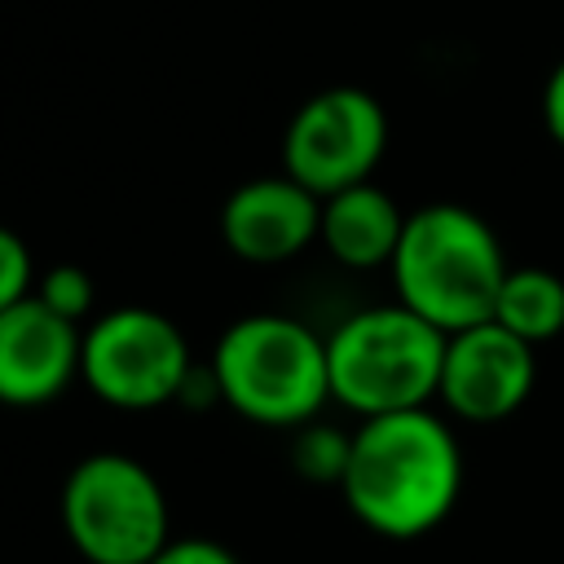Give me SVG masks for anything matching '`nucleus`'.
I'll return each instance as SVG.
<instances>
[{"mask_svg":"<svg viewBox=\"0 0 564 564\" xmlns=\"http://www.w3.org/2000/svg\"><path fill=\"white\" fill-rule=\"evenodd\" d=\"M35 260H31V247L9 229L0 225V313L13 308L18 300H26L35 291Z\"/></svg>","mask_w":564,"mask_h":564,"instance_id":"2eb2a0df","label":"nucleus"},{"mask_svg":"<svg viewBox=\"0 0 564 564\" xmlns=\"http://www.w3.org/2000/svg\"><path fill=\"white\" fill-rule=\"evenodd\" d=\"M445 330L423 322L401 300L348 313L326 335L330 401L357 419L423 410L441 392Z\"/></svg>","mask_w":564,"mask_h":564,"instance_id":"20e7f679","label":"nucleus"},{"mask_svg":"<svg viewBox=\"0 0 564 564\" xmlns=\"http://www.w3.org/2000/svg\"><path fill=\"white\" fill-rule=\"evenodd\" d=\"M194 366L185 330L141 304L106 308L84 326L79 383L115 410L176 405V392Z\"/></svg>","mask_w":564,"mask_h":564,"instance_id":"423d86ee","label":"nucleus"},{"mask_svg":"<svg viewBox=\"0 0 564 564\" xmlns=\"http://www.w3.org/2000/svg\"><path fill=\"white\" fill-rule=\"evenodd\" d=\"M458 489L463 449L454 427L432 405L375 414L352 427L339 494L370 533L392 542L423 538L454 511Z\"/></svg>","mask_w":564,"mask_h":564,"instance_id":"f257e3e1","label":"nucleus"},{"mask_svg":"<svg viewBox=\"0 0 564 564\" xmlns=\"http://www.w3.org/2000/svg\"><path fill=\"white\" fill-rule=\"evenodd\" d=\"M538 379V352L507 326L476 322L445 339L441 366V405L463 423H502L511 419Z\"/></svg>","mask_w":564,"mask_h":564,"instance_id":"6e6552de","label":"nucleus"},{"mask_svg":"<svg viewBox=\"0 0 564 564\" xmlns=\"http://www.w3.org/2000/svg\"><path fill=\"white\" fill-rule=\"evenodd\" d=\"M220 405L260 427H304L330 401L326 335L286 313H247L212 348Z\"/></svg>","mask_w":564,"mask_h":564,"instance_id":"7ed1b4c3","label":"nucleus"},{"mask_svg":"<svg viewBox=\"0 0 564 564\" xmlns=\"http://www.w3.org/2000/svg\"><path fill=\"white\" fill-rule=\"evenodd\" d=\"M322 198L295 176H251L220 207V238L247 264H282L317 242Z\"/></svg>","mask_w":564,"mask_h":564,"instance_id":"9d476101","label":"nucleus"},{"mask_svg":"<svg viewBox=\"0 0 564 564\" xmlns=\"http://www.w3.org/2000/svg\"><path fill=\"white\" fill-rule=\"evenodd\" d=\"M388 273L405 308L454 335L494 317L511 264L480 212L463 203H427L405 216Z\"/></svg>","mask_w":564,"mask_h":564,"instance_id":"f03ea898","label":"nucleus"},{"mask_svg":"<svg viewBox=\"0 0 564 564\" xmlns=\"http://www.w3.org/2000/svg\"><path fill=\"white\" fill-rule=\"evenodd\" d=\"M216 401H220V388H216L212 366H207V361H194L189 375H185V383H181V392H176V405H185V410H207V405H216Z\"/></svg>","mask_w":564,"mask_h":564,"instance_id":"a211bd4d","label":"nucleus"},{"mask_svg":"<svg viewBox=\"0 0 564 564\" xmlns=\"http://www.w3.org/2000/svg\"><path fill=\"white\" fill-rule=\"evenodd\" d=\"M494 322L524 344H546L564 330V278L542 264H516L498 291Z\"/></svg>","mask_w":564,"mask_h":564,"instance_id":"f8f14e48","label":"nucleus"},{"mask_svg":"<svg viewBox=\"0 0 564 564\" xmlns=\"http://www.w3.org/2000/svg\"><path fill=\"white\" fill-rule=\"evenodd\" d=\"M348 454H352V432H344L335 423H322V419L295 427L291 467L308 485H339L344 471H348Z\"/></svg>","mask_w":564,"mask_h":564,"instance_id":"ddd939ff","label":"nucleus"},{"mask_svg":"<svg viewBox=\"0 0 564 564\" xmlns=\"http://www.w3.org/2000/svg\"><path fill=\"white\" fill-rule=\"evenodd\" d=\"M388 150V115L379 97L352 84L313 93L282 132V172L317 198L375 176Z\"/></svg>","mask_w":564,"mask_h":564,"instance_id":"0eeeda50","label":"nucleus"},{"mask_svg":"<svg viewBox=\"0 0 564 564\" xmlns=\"http://www.w3.org/2000/svg\"><path fill=\"white\" fill-rule=\"evenodd\" d=\"M542 123H546L551 141L564 150V57L551 66V75L542 84Z\"/></svg>","mask_w":564,"mask_h":564,"instance_id":"f3484780","label":"nucleus"},{"mask_svg":"<svg viewBox=\"0 0 564 564\" xmlns=\"http://www.w3.org/2000/svg\"><path fill=\"white\" fill-rule=\"evenodd\" d=\"M57 516L66 542L88 564H150L172 542L159 476L123 449L84 454L62 480Z\"/></svg>","mask_w":564,"mask_h":564,"instance_id":"39448f33","label":"nucleus"},{"mask_svg":"<svg viewBox=\"0 0 564 564\" xmlns=\"http://www.w3.org/2000/svg\"><path fill=\"white\" fill-rule=\"evenodd\" d=\"M405 216L410 212H401L388 189H379L375 181H361L322 198L317 242L344 269H383L397 256Z\"/></svg>","mask_w":564,"mask_h":564,"instance_id":"9b49d317","label":"nucleus"},{"mask_svg":"<svg viewBox=\"0 0 564 564\" xmlns=\"http://www.w3.org/2000/svg\"><path fill=\"white\" fill-rule=\"evenodd\" d=\"M150 564H242V560L212 538H172Z\"/></svg>","mask_w":564,"mask_h":564,"instance_id":"dca6fc26","label":"nucleus"},{"mask_svg":"<svg viewBox=\"0 0 564 564\" xmlns=\"http://www.w3.org/2000/svg\"><path fill=\"white\" fill-rule=\"evenodd\" d=\"M44 308H53L57 317L75 322V326H88L93 322V308H97V286L93 278L79 269V264H53L35 278V291H31Z\"/></svg>","mask_w":564,"mask_h":564,"instance_id":"4468645a","label":"nucleus"},{"mask_svg":"<svg viewBox=\"0 0 564 564\" xmlns=\"http://www.w3.org/2000/svg\"><path fill=\"white\" fill-rule=\"evenodd\" d=\"M84 326L57 317L35 295L0 313V405L35 410L79 379Z\"/></svg>","mask_w":564,"mask_h":564,"instance_id":"1a4fd4ad","label":"nucleus"}]
</instances>
